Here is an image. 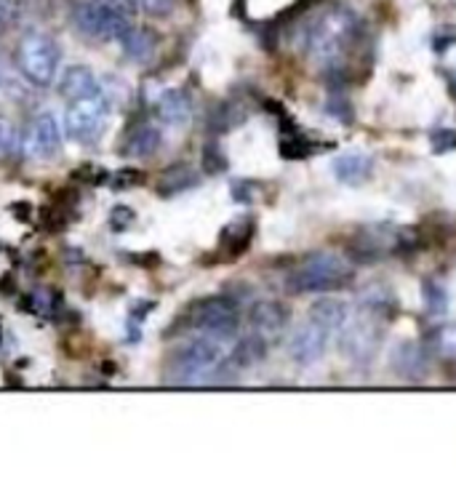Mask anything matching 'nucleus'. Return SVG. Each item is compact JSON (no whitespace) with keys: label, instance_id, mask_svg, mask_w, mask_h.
Wrapping results in <instances>:
<instances>
[{"label":"nucleus","instance_id":"obj_19","mask_svg":"<svg viewBox=\"0 0 456 504\" xmlns=\"http://www.w3.org/2000/svg\"><path fill=\"white\" fill-rule=\"evenodd\" d=\"M347 305L342 302V299H331V296H325V299H318L315 305H313V310H310V318H315L320 321L323 325H328L331 331H339L342 328V323L347 321Z\"/></svg>","mask_w":456,"mask_h":504},{"label":"nucleus","instance_id":"obj_27","mask_svg":"<svg viewBox=\"0 0 456 504\" xmlns=\"http://www.w3.org/2000/svg\"><path fill=\"white\" fill-rule=\"evenodd\" d=\"M16 141H19V137H16L14 123L0 115V152H11L16 147Z\"/></svg>","mask_w":456,"mask_h":504},{"label":"nucleus","instance_id":"obj_24","mask_svg":"<svg viewBox=\"0 0 456 504\" xmlns=\"http://www.w3.org/2000/svg\"><path fill=\"white\" fill-rule=\"evenodd\" d=\"M315 152L313 141H307L305 137H283L280 141V155L286 160H305Z\"/></svg>","mask_w":456,"mask_h":504},{"label":"nucleus","instance_id":"obj_3","mask_svg":"<svg viewBox=\"0 0 456 504\" xmlns=\"http://www.w3.org/2000/svg\"><path fill=\"white\" fill-rule=\"evenodd\" d=\"M228 358V342L214 339V336H198L189 344L179 347L169 363H166V384H179V387H192V384H206L214 382V373Z\"/></svg>","mask_w":456,"mask_h":504},{"label":"nucleus","instance_id":"obj_33","mask_svg":"<svg viewBox=\"0 0 456 504\" xmlns=\"http://www.w3.org/2000/svg\"><path fill=\"white\" fill-rule=\"evenodd\" d=\"M0 81H3V73H0Z\"/></svg>","mask_w":456,"mask_h":504},{"label":"nucleus","instance_id":"obj_7","mask_svg":"<svg viewBox=\"0 0 456 504\" xmlns=\"http://www.w3.org/2000/svg\"><path fill=\"white\" fill-rule=\"evenodd\" d=\"M75 27L93 41H121L131 22L115 0H83L75 8Z\"/></svg>","mask_w":456,"mask_h":504},{"label":"nucleus","instance_id":"obj_1","mask_svg":"<svg viewBox=\"0 0 456 504\" xmlns=\"http://www.w3.org/2000/svg\"><path fill=\"white\" fill-rule=\"evenodd\" d=\"M398 315V296L376 283L364 291L355 315L342 323L339 328V350L342 355L355 363V366H368L384 339V325Z\"/></svg>","mask_w":456,"mask_h":504},{"label":"nucleus","instance_id":"obj_13","mask_svg":"<svg viewBox=\"0 0 456 504\" xmlns=\"http://www.w3.org/2000/svg\"><path fill=\"white\" fill-rule=\"evenodd\" d=\"M288 310L280 305V302H257L254 307H251V315H248V321H251V328H254V334H259L262 339H275V336H280L283 331H286V325H288Z\"/></svg>","mask_w":456,"mask_h":504},{"label":"nucleus","instance_id":"obj_17","mask_svg":"<svg viewBox=\"0 0 456 504\" xmlns=\"http://www.w3.org/2000/svg\"><path fill=\"white\" fill-rule=\"evenodd\" d=\"M160 141H163V137H160V131H158L155 126L141 123V126H137V129L129 134L123 150H126L131 158H150V155H155V152L160 150Z\"/></svg>","mask_w":456,"mask_h":504},{"label":"nucleus","instance_id":"obj_25","mask_svg":"<svg viewBox=\"0 0 456 504\" xmlns=\"http://www.w3.org/2000/svg\"><path fill=\"white\" fill-rule=\"evenodd\" d=\"M228 169V158L225 150L219 147V141H209L203 147V171L206 174H222Z\"/></svg>","mask_w":456,"mask_h":504},{"label":"nucleus","instance_id":"obj_5","mask_svg":"<svg viewBox=\"0 0 456 504\" xmlns=\"http://www.w3.org/2000/svg\"><path fill=\"white\" fill-rule=\"evenodd\" d=\"M62 48L46 33H27L19 44V70L22 75L38 86L46 89L59 75Z\"/></svg>","mask_w":456,"mask_h":504},{"label":"nucleus","instance_id":"obj_6","mask_svg":"<svg viewBox=\"0 0 456 504\" xmlns=\"http://www.w3.org/2000/svg\"><path fill=\"white\" fill-rule=\"evenodd\" d=\"M187 325L203 336H214L222 342H232L240 325V310L232 296H209L187 310Z\"/></svg>","mask_w":456,"mask_h":504},{"label":"nucleus","instance_id":"obj_12","mask_svg":"<svg viewBox=\"0 0 456 504\" xmlns=\"http://www.w3.org/2000/svg\"><path fill=\"white\" fill-rule=\"evenodd\" d=\"M390 363H393V371L406 382H424L430 376V355L416 342H401Z\"/></svg>","mask_w":456,"mask_h":504},{"label":"nucleus","instance_id":"obj_8","mask_svg":"<svg viewBox=\"0 0 456 504\" xmlns=\"http://www.w3.org/2000/svg\"><path fill=\"white\" fill-rule=\"evenodd\" d=\"M416 246L411 229L395 225H368L358 229L355 243L350 246L353 262H376L387 254H401Z\"/></svg>","mask_w":456,"mask_h":504},{"label":"nucleus","instance_id":"obj_9","mask_svg":"<svg viewBox=\"0 0 456 504\" xmlns=\"http://www.w3.org/2000/svg\"><path fill=\"white\" fill-rule=\"evenodd\" d=\"M107 121H110V99L99 89L92 96L70 102L64 112V131L67 137L86 144V141H96L102 129L107 126Z\"/></svg>","mask_w":456,"mask_h":504},{"label":"nucleus","instance_id":"obj_32","mask_svg":"<svg viewBox=\"0 0 456 504\" xmlns=\"http://www.w3.org/2000/svg\"><path fill=\"white\" fill-rule=\"evenodd\" d=\"M141 5H144V11H150V14H166L171 5H174V0H139Z\"/></svg>","mask_w":456,"mask_h":504},{"label":"nucleus","instance_id":"obj_23","mask_svg":"<svg viewBox=\"0 0 456 504\" xmlns=\"http://www.w3.org/2000/svg\"><path fill=\"white\" fill-rule=\"evenodd\" d=\"M422 296H424V307H427L430 315H443L446 313V307H449V291L441 283L424 280Z\"/></svg>","mask_w":456,"mask_h":504},{"label":"nucleus","instance_id":"obj_30","mask_svg":"<svg viewBox=\"0 0 456 504\" xmlns=\"http://www.w3.org/2000/svg\"><path fill=\"white\" fill-rule=\"evenodd\" d=\"M232 198H235L238 203H251V198H254V184L246 182V179L232 182Z\"/></svg>","mask_w":456,"mask_h":504},{"label":"nucleus","instance_id":"obj_4","mask_svg":"<svg viewBox=\"0 0 456 504\" xmlns=\"http://www.w3.org/2000/svg\"><path fill=\"white\" fill-rule=\"evenodd\" d=\"M353 280H355V270L350 259L331 251H315L291 270V276L286 277V288L291 294H323V291L347 288Z\"/></svg>","mask_w":456,"mask_h":504},{"label":"nucleus","instance_id":"obj_11","mask_svg":"<svg viewBox=\"0 0 456 504\" xmlns=\"http://www.w3.org/2000/svg\"><path fill=\"white\" fill-rule=\"evenodd\" d=\"M328 339H331V328L323 325L320 321H315V318H307V321L302 323V325L291 334L288 355H291L299 366H313V363H318L320 358L325 355Z\"/></svg>","mask_w":456,"mask_h":504},{"label":"nucleus","instance_id":"obj_22","mask_svg":"<svg viewBox=\"0 0 456 504\" xmlns=\"http://www.w3.org/2000/svg\"><path fill=\"white\" fill-rule=\"evenodd\" d=\"M430 347L446 358V361H456V323H441L432 328L430 334Z\"/></svg>","mask_w":456,"mask_h":504},{"label":"nucleus","instance_id":"obj_20","mask_svg":"<svg viewBox=\"0 0 456 504\" xmlns=\"http://www.w3.org/2000/svg\"><path fill=\"white\" fill-rule=\"evenodd\" d=\"M121 44H123L126 53H129L131 59L144 62V59H150L152 51H155V35H152L150 30H144V27H131V30L121 38Z\"/></svg>","mask_w":456,"mask_h":504},{"label":"nucleus","instance_id":"obj_14","mask_svg":"<svg viewBox=\"0 0 456 504\" xmlns=\"http://www.w3.org/2000/svg\"><path fill=\"white\" fill-rule=\"evenodd\" d=\"M59 92L67 102H75V99H83V96H92L99 92V83H96V75L86 64H73L64 70L62 81H59Z\"/></svg>","mask_w":456,"mask_h":504},{"label":"nucleus","instance_id":"obj_31","mask_svg":"<svg viewBox=\"0 0 456 504\" xmlns=\"http://www.w3.org/2000/svg\"><path fill=\"white\" fill-rule=\"evenodd\" d=\"M115 177H118V179H123V182L112 184V187H118V189H126V187H137V184L144 182V174H141V171H118Z\"/></svg>","mask_w":456,"mask_h":504},{"label":"nucleus","instance_id":"obj_16","mask_svg":"<svg viewBox=\"0 0 456 504\" xmlns=\"http://www.w3.org/2000/svg\"><path fill=\"white\" fill-rule=\"evenodd\" d=\"M371 169H374V160L364 155V152H347V155H339L334 160V174L336 179L344 184H361L371 177Z\"/></svg>","mask_w":456,"mask_h":504},{"label":"nucleus","instance_id":"obj_18","mask_svg":"<svg viewBox=\"0 0 456 504\" xmlns=\"http://www.w3.org/2000/svg\"><path fill=\"white\" fill-rule=\"evenodd\" d=\"M195 184H198V174L189 166H174V169H169V171L160 174V179H158V195L174 198V195H179V192L195 187Z\"/></svg>","mask_w":456,"mask_h":504},{"label":"nucleus","instance_id":"obj_2","mask_svg":"<svg viewBox=\"0 0 456 504\" xmlns=\"http://www.w3.org/2000/svg\"><path fill=\"white\" fill-rule=\"evenodd\" d=\"M361 38L364 22L358 19V14L350 8H334L310 24L305 48L320 70L331 73L334 78H342V70L350 59V48L358 46Z\"/></svg>","mask_w":456,"mask_h":504},{"label":"nucleus","instance_id":"obj_15","mask_svg":"<svg viewBox=\"0 0 456 504\" xmlns=\"http://www.w3.org/2000/svg\"><path fill=\"white\" fill-rule=\"evenodd\" d=\"M251 237H254V219L251 217H240V219L229 222L219 237V257H225V259L240 257L248 248Z\"/></svg>","mask_w":456,"mask_h":504},{"label":"nucleus","instance_id":"obj_10","mask_svg":"<svg viewBox=\"0 0 456 504\" xmlns=\"http://www.w3.org/2000/svg\"><path fill=\"white\" fill-rule=\"evenodd\" d=\"M62 139H64V131H62V123L53 112H38L24 137H22V150L27 158H35V160H51L59 150H62Z\"/></svg>","mask_w":456,"mask_h":504},{"label":"nucleus","instance_id":"obj_21","mask_svg":"<svg viewBox=\"0 0 456 504\" xmlns=\"http://www.w3.org/2000/svg\"><path fill=\"white\" fill-rule=\"evenodd\" d=\"M158 112L166 123H174L179 126L189 118V102L187 96L179 92H166L160 99H158Z\"/></svg>","mask_w":456,"mask_h":504},{"label":"nucleus","instance_id":"obj_26","mask_svg":"<svg viewBox=\"0 0 456 504\" xmlns=\"http://www.w3.org/2000/svg\"><path fill=\"white\" fill-rule=\"evenodd\" d=\"M22 5H24V0H0V27L14 24L24 11Z\"/></svg>","mask_w":456,"mask_h":504},{"label":"nucleus","instance_id":"obj_29","mask_svg":"<svg viewBox=\"0 0 456 504\" xmlns=\"http://www.w3.org/2000/svg\"><path fill=\"white\" fill-rule=\"evenodd\" d=\"M134 219H137V214H134L129 206H115V208H112V217H110L112 229H126Z\"/></svg>","mask_w":456,"mask_h":504},{"label":"nucleus","instance_id":"obj_28","mask_svg":"<svg viewBox=\"0 0 456 504\" xmlns=\"http://www.w3.org/2000/svg\"><path fill=\"white\" fill-rule=\"evenodd\" d=\"M454 147L456 131H451V129H441V131L432 134V150H435V152H449V150H454Z\"/></svg>","mask_w":456,"mask_h":504}]
</instances>
